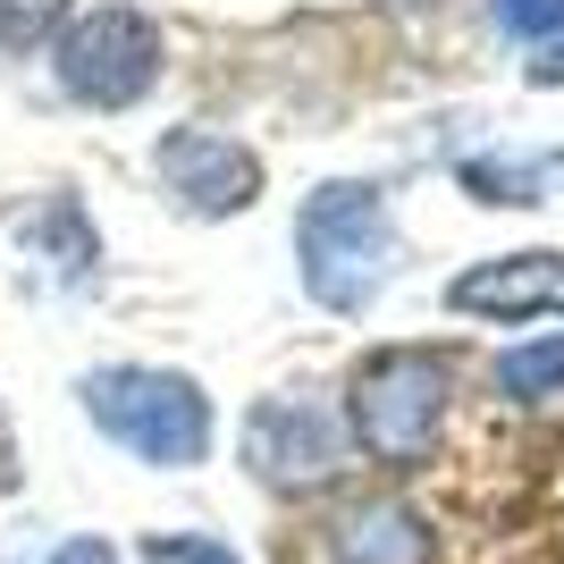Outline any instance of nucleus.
<instances>
[{
	"mask_svg": "<svg viewBox=\"0 0 564 564\" xmlns=\"http://www.w3.org/2000/svg\"><path fill=\"white\" fill-rule=\"evenodd\" d=\"M447 397H455L447 354H430V346H388V354H371V362L354 371V388H346V430H354V447L371 455V464L413 471V464H430L438 430H447Z\"/></svg>",
	"mask_w": 564,
	"mask_h": 564,
	"instance_id": "f03ea898",
	"label": "nucleus"
},
{
	"mask_svg": "<svg viewBox=\"0 0 564 564\" xmlns=\"http://www.w3.org/2000/svg\"><path fill=\"white\" fill-rule=\"evenodd\" d=\"M497 25L522 43H547V34H564V0H497Z\"/></svg>",
	"mask_w": 564,
	"mask_h": 564,
	"instance_id": "ddd939ff",
	"label": "nucleus"
},
{
	"mask_svg": "<svg viewBox=\"0 0 564 564\" xmlns=\"http://www.w3.org/2000/svg\"><path fill=\"white\" fill-rule=\"evenodd\" d=\"M59 68V94L85 101V110H135L152 85H161V25L143 9H85V18L59 34L51 51Z\"/></svg>",
	"mask_w": 564,
	"mask_h": 564,
	"instance_id": "20e7f679",
	"label": "nucleus"
},
{
	"mask_svg": "<svg viewBox=\"0 0 564 564\" xmlns=\"http://www.w3.org/2000/svg\"><path fill=\"white\" fill-rule=\"evenodd\" d=\"M59 18H68V0H0V51H34Z\"/></svg>",
	"mask_w": 564,
	"mask_h": 564,
	"instance_id": "9b49d317",
	"label": "nucleus"
},
{
	"mask_svg": "<svg viewBox=\"0 0 564 564\" xmlns=\"http://www.w3.org/2000/svg\"><path fill=\"white\" fill-rule=\"evenodd\" d=\"M447 304L471 312V321H547V312H564V253L471 261L464 279L447 286Z\"/></svg>",
	"mask_w": 564,
	"mask_h": 564,
	"instance_id": "0eeeda50",
	"label": "nucleus"
},
{
	"mask_svg": "<svg viewBox=\"0 0 564 564\" xmlns=\"http://www.w3.org/2000/svg\"><path fill=\"white\" fill-rule=\"evenodd\" d=\"M337 455H346V438H337L329 404L270 397V404L245 413V464H253V480H270V489H321L337 471Z\"/></svg>",
	"mask_w": 564,
	"mask_h": 564,
	"instance_id": "39448f33",
	"label": "nucleus"
},
{
	"mask_svg": "<svg viewBox=\"0 0 564 564\" xmlns=\"http://www.w3.org/2000/svg\"><path fill=\"white\" fill-rule=\"evenodd\" d=\"M143 564H245L228 540H194V531H161L143 540Z\"/></svg>",
	"mask_w": 564,
	"mask_h": 564,
	"instance_id": "f8f14e48",
	"label": "nucleus"
},
{
	"mask_svg": "<svg viewBox=\"0 0 564 564\" xmlns=\"http://www.w3.org/2000/svg\"><path fill=\"white\" fill-rule=\"evenodd\" d=\"M85 413H94V430L110 447L143 455L161 471H186L212 455V397L186 371H135V362L94 371L85 379Z\"/></svg>",
	"mask_w": 564,
	"mask_h": 564,
	"instance_id": "7ed1b4c3",
	"label": "nucleus"
},
{
	"mask_svg": "<svg viewBox=\"0 0 564 564\" xmlns=\"http://www.w3.org/2000/svg\"><path fill=\"white\" fill-rule=\"evenodd\" d=\"M295 261H304V286L321 312H362L397 270V219H388V194L362 186V177H337L304 203L295 219Z\"/></svg>",
	"mask_w": 564,
	"mask_h": 564,
	"instance_id": "f257e3e1",
	"label": "nucleus"
},
{
	"mask_svg": "<svg viewBox=\"0 0 564 564\" xmlns=\"http://www.w3.org/2000/svg\"><path fill=\"white\" fill-rule=\"evenodd\" d=\"M329 564H430V522L404 497H362L329 522Z\"/></svg>",
	"mask_w": 564,
	"mask_h": 564,
	"instance_id": "6e6552de",
	"label": "nucleus"
},
{
	"mask_svg": "<svg viewBox=\"0 0 564 564\" xmlns=\"http://www.w3.org/2000/svg\"><path fill=\"white\" fill-rule=\"evenodd\" d=\"M497 388L514 404H540L564 388V337H531V346H506L497 354Z\"/></svg>",
	"mask_w": 564,
	"mask_h": 564,
	"instance_id": "1a4fd4ad",
	"label": "nucleus"
},
{
	"mask_svg": "<svg viewBox=\"0 0 564 564\" xmlns=\"http://www.w3.org/2000/svg\"><path fill=\"white\" fill-rule=\"evenodd\" d=\"M152 169H161V186L203 219H228L261 194V161L236 135H219V127H169Z\"/></svg>",
	"mask_w": 564,
	"mask_h": 564,
	"instance_id": "423d86ee",
	"label": "nucleus"
},
{
	"mask_svg": "<svg viewBox=\"0 0 564 564\" xmlns=\"http://www.w3.org/2000/svg\"><path fill=\"white\" fill-rule=\"evenodd\" d=\"M531 85H564V43H547L540 59H531Z\"/></svg>",
	"mask_w": 564,
	"mask_h": 564,
	"instance_id": "4468645a",
	"label": "nucleus"
},
{
	"mask_svg": "<svg viewBox=\"0 0 564 564\" xmlns=\"http://www.w3.org/2000/svg\"><path fill=\"white\" fill-rule=\"evenodd\" d=\"M464 186L480 194V203H540L547 169H531V161H464Z\"/></svg>",
	"mask_w": 564,
	"mask_h": 564,
	"instance_id": "9d476101",
	"label": "nucleus"
}]
</instances>
